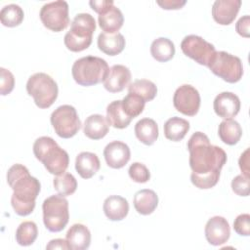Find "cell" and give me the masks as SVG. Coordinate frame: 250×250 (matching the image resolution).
Here are the masks:
<instances>
[{
  "instance_id": "obj_1",
  "label": "cell",
  "mask_w": 250,
  "mask_h": 250,
  "mask_svg": "<svg viewBox=\"0 0 250 250\" xmlns=\"http://www.w3.org/2000/svg\"><path fill=\"white\" fill-rule=\"evenodd\" d=\"M7 182L14 190L11 204L16 214L27 216L35 208L41 185L39 181L29 174L28 169L21 164H14L7 172Z\"/></svg>"
},
{
  "instance_id": "obj_2",
  "label": "cell",
  "mask_w": 250,
  "mask_h": 250,
  "mask_svg": "<svg viewBox=\"0 0 250 250\" xmlns=\"http://www.w3.org/2000/svg\"><path fill=\"white\" fill-rule=\"evenodd\" d=\"M189 166L195 174L221 172L227 162L225 150L210 144L209 138L202 132H195L188 142Z\"/></svg>"
},
{
  "instance_id": "obj_3",
  "label": "cell",
  "mask_w": 250,
  "mask_h": 250,
  "mask_svg": "<svg viewBox=\"0 0 250 250\" xmlns=\"http://www.w3.org/2000/svg\"><path fill=\"white\" fill-rule=\"evenodd\" d=\"M33 153L50 174L61 175L68 167V153L51 137L43 136L38 138L33 144Z\"/></svg>"
},
{
  "instance_id": "obj_4",
  "label": "cell",
  "mask_w": 250,
  "mask_h": 250,
  "mask_svg": "<svg viewBox=\"0 0 250 250\" xmlns=\"http://www.w3.org/2000/svg\"><path fill=\"white\" fill-rule=\"evenodd\" d=\"M108 71L107 62L104 59L94 56L76 60L71 68L73 79L81 86H93L104 82Z\"/></svg>"
},
{
  "instance_id": "obj_5",
  "label": "cell",
  "mask_w": 250,
  "mask_h": 250,
  "mask_svg": "<svg viewBox=\"0 0 250 250\" xmlns=\"http://www.w3.org/2000/svg\"><path fill=\"white\" fill-rule=\"evenodd\" d=\"M96 30V21L88 13L77 14L71 21L69 31L64 35L65 47L71 52H81L89 48L93 33Z\"/></svg>"
},
{
  "instance_id": "obj_6",
  "label": "cell",
  "mask_w": 250,
  "mask_h": 250,
  "mask_svg": "<svg viewBox=\"0 0 250 250\" xmlns=\"http://www.w3.org/2000/svg\"><path fill=\"white\" fill-rule=\"evenodd\" d=\"M26 91L33 98L35 104L39 108L50 107L57 100L59 94L57 82L44 72L34 73L28 78Z\"/></svg>"
},
{
  "instance_id": "obj_7",
  "label": "cell",
  "mask_w": 250,
  "mask_h": 250,
  "mask_svg": "<svg viewBox=\"0 0 250 250\" xmlns=\"http://www.w3.org/2000/svg\"><path fill=\"white\" fill-rule=\"evenodd\" d=\"M43 222L52 232L62 231L68 223V201L64 196L56 194L46 198L42 204Z\"/></svg>"
},
{
  "instance_id": "obj_8",
  "label": "cell",
  "mask_w": 250,
  "mask_h": 250,
  "mask_svg": "<svg viewBox=\"0 0 250 250\" xmlns=\"http://www.w3.org/2000/svg\"><path fill=\"white\" fill-rule=\"evenodd\" d=\"M208 67L215 75L229 83L238 82L243 75L241 60L225 51L216 52Z\"/></svg>"
},
{
  "instance_id": "obj_9",
  "label": "cell",
  "mask_w": 250,
  "mask_h": 250,
  "mask_svg": "<svg viewBox=\"0 0 250 250\" xmlns=\"http://www.w3.org/2000/svg\"><path fill=\"white\" fill-rule=\"evenodd\" d=\"M50 120L57 135L62 139L72 138L81 128L77 111L70 104H62L57 107L52 112Z\"/></svg>"
},
{
  "instance_id": "obj_10",
  "label": "cell",
  "mask_w": 250,
  "mask_h": 250,
  "mask_svg": "<svg viewBox=\"0 0 250 250\" xmlns=\"http://www.w3.org/2000/svg\"><path fill=\"white\" fill-rule=\"evenodd\" d=\"M39 16L46 28L55 32L62 31L69 24L68 4L63 0L46 3L42 6Z\"/></svg>"
},
{
  "instance_id": "obj_11",
  "label": "cell",
  "mask_w": 250,
  "mask_h": 250,
  "mask_svg": "<svg viewBox=\"0 0 250 250\" xmlns=\"http://www.w3.org/2000/svg\"><path fill=\"white\" fill-rule=\"evenodd\" d=\"M181 49L187 57L205 66L209 65L217 52L214 45L194 34L188 35L183 39Z\"/></svg>"
},
{
  "instance_id": "obj_12",
  "label": "cell",
  "mask_w": 250,
  "mask_h": 250,
  "mask_svg": "<svg viewBox=\"0 0 250 250\" xmlns=\"http://www.w3.org/2000/svg\"><path fill=\"white\" fill-rule=\"evenodd\" d=\"M175 108L188 116H194L200 107V95L197 89L188 84L180 86L174 93Z\"/></svg>"
},
{
  "instance_id": "obj_13",
  "label": "cell",
  "mask_w": 250,
  "mask_h": 250,
  "mask_svg": "<svg viewBox=\"0 0 250 250\" xmlns=\"http://www.w3.org/2000/svg\"><path fill=\"white\" fill-rule=\"evenodd\" d=\"M205 237L214 246L226 243L230 235V228L227 219L221 216H214L208 220L205 226Z\"/></svg>"
},
{
  "instance_id": "obj_14",
  "label": "cell",
  "mask_w": 250,
  "mask_h": 250,
  "mask_svg": "<svg viewBox=\"0 0 250 250\" xmlns=\"http://www.w3.org/2000/svg\"><path fill=\"white\" fill-rule=\"evenodd\" d=\"M104 156L109 167L113 169H120L130 160L131 151L125 143L113 141L105 146L104 149Z\"/></svg>"
},
{
  "instance_id": "obj_15",
  "label": "cell",
  "mask_w": 250,
  "mask_h": 250,
  "mask_svg": "<svg viewBox=\"0 0 250 250\" xmlns=\"http://www.w3.org/2000/svg\"><path fill=\"white\" fill-rule=\"evenodd\" d=\"M240 6V0H216L212 6V17L219 24L229 25L236 18Z\"/></svg>"
},
{
  "instance_id": "obj_16",
  "label": "cell",
  "mask_w": 250,
  "mask_h": 250,
  "mask_svg": "<svg viewBox=\"0 0 250 250\" xmlns=\"http://www.w3.org/2000/svg\"><path fill=\"white\" fill-rule=\"evenodd\" d=\"M213 107L215 113L224 119H231L240 109L239 98L231 92H222L216 96Z\"/></svg>"
},
{
  "instance_id": "obj_17",
  "label": "cell",
  "mask_w": 250,
  "mask_h": 250,
  "mask_svg": "<svg viewBox=\"0 0 250 250\" xmlns=\"http://www.w3.org/2000/svg\"><path fill=\"white\" fill-rule=\"evenodd\" d=\"M131 81V72L123 64H114L109 68L104 87L110 93H118L124 90Z\"/></svg>"
},
{
  "instance_id": "obj_18",
  "label": "cell",
  "mask_w": 250,
  "mask_h": 250,
  "mask_svg": "<svg viewBox=\"0 0 250 250\" xmlns=\"http://www.w3.org/2000/svg\"><path fill=\"white\" fill-rule=\"evenodd\" d=\"M66 242L71 250H85L91 243V232L82 224L72 225L66 232Z\"/></svg>"
},
{
  "instance_id": "obj_19",
  "label": "cell",
  "mask_w": 250,
  "mask_h": 250,
  "mask_svg": "<svg viewBox=\"0 0 250 250\" xmlns=\"http://www.w3.org/2000/svg\"><path fill=\"white\" fill-rule=\"evenodd\" d=\"M103 209L110 221H121L128 215L129 203L122 196L110 195L104 199Z\"/></svg>"
},
{
  "instance_id": "obj_20",
  "label": "cell",
  "mask_w": 250,
  "mask_h": 250,
  "mask_svg": "<svg viewBox=\"0 0 250 250\" xmlns=\"http://www.w3.org/2000/svg\"><path fill=\"white\" fill-rule=\"evenodd\" d=\"M109 130V123L102 114H92L88 116L84 122L83 132L85 136L91 140L103 139Z\"/></svg>"
},
{
  "instance_id": "obj_21",
  "label": "cell",
  "mask_w": 250,
  "mask_h": 250,
  "mask_svg": "<svg viewBox=\"0 0 250 250\" xmlns=\"http://www.w3.org/2000/svg\"><path fill=\"white\" fill-rule=\"evenodd\" d=\"M101 167V162L97 154L90 151L80 152L75 159V169L83 179L92 178Z\"/></svg>"
},
{
  "instance_id": "obj_22",
  "label": "cell",
  "mask_w": 250,
  "mask_h": 250,
  "mask_svg": "<svg viewBox=\"0 0 250 250\" xmlns=\"http://www.w3.org/2000/svg\"><path fill=\"white\" fill-rule=\"evenodd\" d=\"M125 38L119 33L102 32L98 36L99 49L108 56H116L120 54L125 47Z\"/></svg>"
},
{
  "instance_id": "obj_23",
  "label": "cell",
  "mask_w": 250,
  "mask_h": 250,
  "mask_svg": "<svg viewBox=\"0 0 250 250\" xmlns=\"http://www.w3.org/2000/svg\"><path fill=\"white\" fill-rule=\"evenodd\" d=\"M99 25L105 33H116L122 27L124 17L119 8L114 5L99 15Z\"/></svg>"
},
{
  "instance_id": "obj_24",
  "label": "cell",
  "mask_w": 250,
  "mask_h": 250,
  "mask_svg": "<svg viewBox=\"0 0 250 250\" xmlns=\"http://www.w3.org/2000/svg\"><path fill=\"white\" fill-rule=\"evenodd\" d=\"M133 203L138 213L141 215H149L158 205V196L152 189H141L135 193Z\"/></svg>"
},
{
  "instance_id": "obj_25",
  "label": "cell",
  "mask_w": 250,
  "mask_h": 250,
  "mask_svg": "<svg viewBox=\"0 0 250 250\" xmlns=\"http://www.w3.org/2000/svg\"><path fill=\"white\" fill-rule=\"evenodd\" d=\"M135 135L137 139L146 145L151 146L158 138V126L151 118H143L135 125Z\"/></svg>"
},
{
  "instance_id": "obj_26",
  "label": "cell",
  "mask_w": 250,
  "mask_h": 250,
  "mask_svg": "<svg viewBox=\"0 0 250 250\" xmlns=\"http://www.w3.org/2000/svg\"><path fill=\"white\" fill-rule=\"evenodd\" d=\"M189 130V122L184 118L174 116L164 124V135L166 139L173 142L182 141Z\"/></svg>"
},
{
  "instance_id": "obj_27",
  "label": "cell",
  "mask_w": 250,
  "mask_h": 250,
  "mask_svg": "<svg viewBox=\"0 0 250 250\" xmlns=\"http://www.w3.org/2000/svg\"><path fill=\"white\" fill-rule=\"evenodd\" d=\"M218 135L223 143L234 146L242 136V128L239 123L232 119H225L219 125Z\"/></svg>"
},
{
  "instance_id": "obj_28",
  "label": "cell",
  "mask_w": 250,
  "mask_h": 250,
  "mask_svg": "<svg viewBox=\"0 0 250 250\" xmlns=\"http://www.w3.org/2000/svg\"><path fill=\"white\" fill-rule=\"evenodd\" d=\"M106 119L112 127L116 129H124L126 128L132 118H130L122 107V101L117 100L111 102L106 107Z\"/></svg>"
},
{
  "instance_id": "obj_29",
  "label": "cell",
  "mask_w": 250,
  "mask_h": 250,
  "mask_svg": "<svg viewBox=\"0 0 250 250\" xmlns=\"http://www.w3.org/2000/svg\"><path fill=\"white\" fill-rule=\"evenodd\" d=\"M150 54L157 62H168L175 55V45L168 38H156L150 45Z\"/></svg>"
},
{
  "instance_id": "obj_30",
  "label": "cell",
  "mask_w": 250,
  "mask_h": 250,
  "mask_svg": "<svg viewBox=\"0 0 250 250\" xmlns=\"http://www.w3.org/2000/svg\"><path fill=\"white\" fill-rule=\"evenodd\" d=\"M128 93H133L139 95L144 99V101H152L157 94L156 85L147 79H138L128 86Z\"/></svg>"
},
{
  "instance_id": "obj_31",
  "label": "cell",
  "mask_w": 250,
  "mask_h": 250,
  "mask_svg": "<svg viewBox=\"0 0 250 250\" xmlns=\"http://www.w3.org/2000/svg\"><path fill=\"white\" fill-rule=\"evenodd\" d=\"M24 13L17 4H9L4 6L0 12V21L4 26L15 27L23 21Z\"/></svg>"
},
{
  "instance_id": "obj_32",
  "label": "cell",
  "mask_w": 250,
  "mask_h": 250,
  "mask_svg": "<svg viewBox=\"0 0 250 250\" xmlns=\"http://www.w3.org/2000/svg\"><path fill=\"white\" fill-rule=\"evenodd\" d=\"M38 235V229L34 222L25 221L22 222L17 229L16 240L18 244L21 246L31 245Z\"/></svg>"
},
{
  "instance_id": "obj_33",
  "label": "cell",
  "mask_w": 250,
  "mask_h": 250,
  "mask_svg": "<svg viewBox=\"0 0 250 250\" xmlns=\"http://www.w3.org/2000/svg\"><path fill=\"white\" fill-rule=\"evenodd\" d=\"M54 188L56 191L62 196H68L75 192L77 188V181L74 176L70 173H62L54 178L53 181Z\"/></svg>"
},
{
  "instance_id": "obj_34",
  "label": "cell",
  "mask_w": 250,
  "mask_h": 250,
  "mask_svg": "<svg viewBox=\"0 0 250 250\" xmlns=\"http://www.w3.org/2000/svg\"><path fill=\"white\" fill-rule=\"evenodd\" d=\"M145 104L146 102L144 99L133 93H128V95L125 96L122 100L123 110L132 119L139 116L143 112Z\"/></svg>"
},
{
  "instance_id": "obj_35",
  "label": "cell",
  "mask_w": 250,
  "mask_h": 250,
  "mask_svg": "<svg viewBox=\"0 0 250 250\" xmlns=\"http://www.w3.org/2000/svg\"><path fill=\"white\" fill-rule=\"evenodd\" d=\"M221 172H212L207 174H195L191 173L190 181L191 183L200 189L211 188L217 185L220 179Z\"/></svg>"
},
{
  "instance_id": "obj_36",
  "label": "cell",
  "mask_w": 250,
  "mask_h": 250,
  "mask_svg": "<svg viewBox=\"0 0 250 250\" xmlns=\"http://www.w3.org/2000/svg\"><path fill=\"white\" fill-rule=\"evenodd\" d=\"M128 173L130 178L136 183L144 184L150 179L149 170L145 164L140 162H134L133 164H131Z\"/></svg>"
},
{
  "instance_id": "obj_37",
  "label": "cell",
  "mask_w": 250,
  "mask_h": 250,
  "mask_svg": "<svg viewBox=\"0 0 250 250\" xmlns=\"http://www.w3.org/2000/svg\"><path fill=\"white\" fill-rule=\"evenodd\" d=\"M0 93L2 96H6L10 94L14 89L15 77L10 70L4 67L0 68Z\"/></svg>"
},
{
  "instance_id": "obj_38",
  "label": "cell",
  "mask_w": 250,
  "mask_h": 250,
  "mask_svg": "<svg viewBox=\"0 0 250 250\" xmlns=\"http://www.w3.org/2000/svg\"><path fill=\"white\" fill-rule=\"evenodd\" d=\"M231 188L234 193L239 196L249 195V177L240 174L231 181Z\"/></svg>"
},
{
  "instance_id": "obj_39",
  "label": "cell",
  "mask_w": 250,
  "mask_h": 250,
  "mask_svg": "<svg viewBox=\"0 0 250 250\" xmlns=\"http://www.w3.org/2000/svg\"><path fill=\"white\" fill-rule=\"evenodd\" d=\"M234 231L242 236H248L250 234V215L240 214L233 222Z\"/></svg>"
},
{
  "instance_id": "obj_40",
  "label": "cell",
  "mask_w": 250,
  "mask_h": 250,
  "mask_svg": "<svg viewBox=\"0 0 250 250\" xmlns=\"http://www.w3.org/2000/svg\"><path fill=\"white\" fill-rule=\"evenodd\" d=\"M249 25H250V17L248 15H245L237 21L235 24V30L239 35L245 38H248L250 36Z\"/></svg>"
},
{
  "instance_id": "obj_41",
  "label": "cell",
  "mask_w": 250,
  "mask_h": 250,
  "mask_svg": "<svg viewBox=\"0 0 250 250\" xmlns=\"http://www.w3.org/2000/svg\"><path fill=\"white\" fill-rule=\"evenodd\" d=\"M89 5L96 13H98L100 15V14L105 12L111 6H113L114 3L112 0H91L89 2Z\"/></svg>"
},
{
  "instance_id": "obj_42",
  "label": "cell",
  "mask_w": 250,
  "mask_h": 250,
  "mask_svg": "<svg viewBox=\"0 0 250 250\" xmlns=\"http://www.w3.org/2000/svg\"><path fill=\"white\" fill-rule=\"evenodd\" d=\"M157 5H159L162 9L165 10H178L181 9L184 5H186V0H157Z\"/></svg>"
},
{
  "instance_id": "obj_43",
  "label": "cell",
  "mask_w": 250,
  "mask_h": 250,
  "mask_svg": "<svg viewBox=\"0 0 250 250\" xmlns=\"http://www.w3.org/2000/svg\"><path fill=\"white\" fill-rule=\"evenodd\" d=\"M249 148H247L241 155L238 160L239 167L242 171V174L249 177Z\"/></svg>"
},
{
  "instance_id": "obj_44",
  "label": "cell",
  "mask_w": 250,
  "mask_h": 250,
  "mask_svg": "<svg viewBox=\"0 0 250 250\" xmlns=\"http://www.w3.org/2000/svg\"><path fill=\"white\" fill-rule=\"evenodd\" d=\"M46 249L48 250H53V249H63V250H66V249H69V246L66 242V239H62V238H57V239H53L51 240L47 246H46Z\"/></svg>"
}]
</instances>
